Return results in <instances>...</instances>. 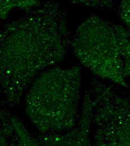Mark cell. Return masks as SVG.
I'll return each mask as SVG.
<instances>
[{"instance_id":"cell-1","label":"cell","mask_w":130,"mask_h":146,"mask_svg":"<svg viewBox=\"0 0 130 146\" xmlns=\"http://www.w3.org/2000/svg\"><path fill=\"white\" fill-rule=\"evenodd\" d=\"M68 35L65 13L51 1L0 27V90L7 105L18 104L39 72L63 58Z\"/></svg>"},{"instance_id":"cell-2","label":"cell","mask_w":130,"mask_h":146,"mask_svg":"<svg viewBox=\"0 0 130 146\" xmlns=\"http://www.w3.org/2000/svg\"><path fill=\"white\" fill-rule=\"evenodd\" d=\"M80 68H55L41 74L28 92L26 111L42 133L74 127L79 101Z\"/></svg>"},{"instance_id":"cell-3","label":"cell","mask_w":130,"mask_h":146,"mask_svg":"<svg viewBox=\"0 0 130 146\" xmlns=\"http://www.w3.org/2000/svg\"><path fill=\"white\" fill-rule=\"evenodd\" d=\"M71 44L81 62L93 73L127 86L130 43L115 25L92 16L79 26Z\"/></svg>"},{"instance_id":"cell-4","label":"cell","mask_w":130,"mask_h":146,"mask_svg":"<svg viewBox=\"0 0 130 146\" xmlns=\"http://www.w3.org/2000/svg\"><path fill=\"white\" fill-rule=\"evenodd\" d=\"M95 116L96 144L102 146L130 145V106L126 100L104 91Z\"/></svg>"},{"instance_id":"cell-5","label":"cell","mask_w":130,"mask_h":146,"mask_svg":"<svg viewBox=\"0 0 130 146\" xmlns=\"http://www.w3.org/2000/svg\"><path fill=\"white\" fill-rule=\"evenodd\" d=\"M19 119L5 110L0 111V146H38Z\"/></svg>"},{"instance_id":"cell-6","label":"cell","mask_w":130,"mask_h":146,"mask_svg":"<svg viewBox=\"0 0 130 146\" xmlns=\"http://www.w3.org/2000/svg\"><path fill=\"white\" fill-rule=\"evenodd\" d=\"M3 3L9 5L13 9L19 8L26 12L30 11L33 8L39 5L40 0H1Z\"/></svg>"},{"instance_id":"cell-7","label":"cell","mask_w":130,"mask_h":146,"mask_svg":"<svg viewBox=\"0 0 130 146\" xmlns=\"http://www.w3.org/2000/svg\"><path fill=\"white\" fill-rule=\"evenodd\" d=\"M75 4H79L93 8L111 9L113 0H70Z\"/></svg>"},{"instance_id":"cell-8","label":"cell","mask_w":130,"mask_h":146,"mask_svg":"<svg viewBox=\"0 0 130 146\" xmlns=\"http://www.w3.org/2000/svg\"><path fill=\"white\" fill-rule=\"evenodd\" d=\"M130 0H122L119 8V15L122 20L130 28Z\"/></svg>"},{"instance_id":"cell-9","label":"cell","mask_w":130,"mask_h":146,"mask_svg":"<svg viewBox=\"0 0 130 146\" xmlns=\"http://www.w3.org/2000/svg\"><path fill=\"white\" fill-rule=\"evenodd\" d=\"M13 8L0 0V20L5 19Z\"/></svg>"}]
</instances>
